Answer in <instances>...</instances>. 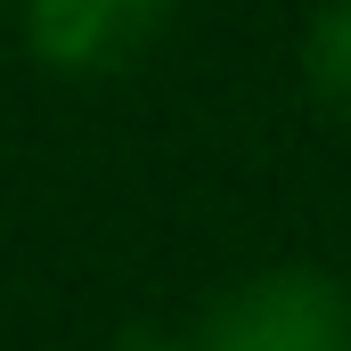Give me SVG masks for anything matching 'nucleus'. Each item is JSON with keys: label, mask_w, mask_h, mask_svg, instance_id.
Wrapping results in <instances>:
<instances>
[{"label": "nucleus", "mask_w": 351, "mask_h": 351, "mask_svg": "<svg viewBox=\"0 0 351 351\" xmlns=\"http://www.w3.org/2000/svg\"><path fill=\"white\" fill-rule=\"evenodd\" d=\"M302 82H311V98L335 123H351V0H327L311 16V33H302Z\"/></svg>", "instance_id": "obj_3"}, {"label": "nucleus", "mask_w": 351, "mask_h": 351, "mask_svg": "<svg viewBox=\"0 0 351 351\" xmlns=\"http://www.w3.org/2000/svg\"><path fill=\"white\" fill-rule=\"evenodd\" d=\"M172 16L180 0H25V49L49 74L98 82V74L139 66Z\"/></svg>", "instance_id": "obj_2"}, {"label": "nucleus", "mask_w": 351, "mask_h": 351, "mask_svg": "<svg viewBox=\"0 0 351 351\" xmlns=\"http://www.w3.org/2000/svg\"><path fill=\"white\" fill-rule=\"evenodd\" d=\"M196 351H351V286L327 269H254L196 327Z\"/></svg>", "instance_id": "obj_1"}, {"label": "nucleus", "mask_w": 351, "mask_h": 351, "mask_svg": "<svg viewBox=\"0 0 351 351\" xmlns=\"http://www.w3.org/2000/svg\"><path fill=\"white\" fill-rule=\"evenodd\" d=\"M106 351H196L188 343V327H164V319H131V327H114V343Z\"/></svg>", "instance_id": "obj_4"}]
</instances>
